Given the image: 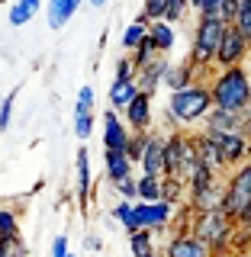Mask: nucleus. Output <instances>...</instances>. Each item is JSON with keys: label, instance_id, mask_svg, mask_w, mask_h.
I'll list each match as a JSON object with an SVG mask.
<instances>
[{"label": "nucleus", "instance_id": "nucleus-1", "mask_svg": "<svg viewBox=\"0 0 251 257\" xmlns=\"http://www.w3.org/2000/svg\"><path fill=\"white\" fill-rule=\"evenodd\" d=\"M209 96H213V109L222 112H245L251 106V74L248 68H225L216 71V77L209 80Z\"/></svg>", "mask_w": 251, "mask_h": 257}, {"label": "nucleus", "instance_id": "nucleus-2", "mask_svg": "<svg viewBox=\"0 0 251 257\" xmlns=\"http://www.w3.org/2000/svg\"><path fill=\"white\" fill-rule=\"evenodd\" d=\"M235 228H238V225L232 222L225 212H193L187 231H190L197 241H203L206 251L213 254V257H219V254H229V251H232Z\"/></svg>", "mask_w": 251, "mask_h": 257}, {"label": "nucleus", "instance_id": "nucleus-3", "mask_svg": "<svg viewBox=\"0 0 251 257\" xmlns=\"http://www.w3.org/2000/svg\"><path fill=\"white\" fill-rule=\"evenodd\" d=\"M209 109H213V96H209V87L203 80H197L193 87H187V90H181V93H171V100H168V122H171V132H177L181 125L203 122Z\"/></svg>", "mask_w": 251, "mask_h": 257}, {"label": "nucleus", "instance_id": "nucleus-4", "mask_svg": "<svg viewBox=\"0 0 251 257\" xmlns=\"http://www.w3.org/2000/svg\"><path fill=\"white\" fill-rule=\"evenodd\" d=\"M200 164L197 155V139L190 132H171L164 135V177L168 180H181L187 187V177L193 174V167Z\"/></svg>", "mask_w": 251, "mask_h": 257}, {"label": "nucleus", "instance_id": "nucleus-5", "mask_svg": "<svg viewBox=\"0 0 251 257\" xmlns=\"http://www.w3.org/2000/svg\"><path fill=\"white\" fill-rule=\"evenodd\" d=\"M225 26H229V23H225L222 16H200V20H197V29H193V45H190V55H187V61L197 71H209V68H213Z\"/></svg>", "mask_w": 251, "mask_h": 257}, {"label": "nucleus", "instance_id": "nucleus-6", "mask_svg": "<svg viewBox=\"0 0 251 257\" xmlns=\"http://www.w3.org/2000/svg\"><path fill=\"white\" fill-rule=\"evenodd\" d=\"M222 212L235 225H248L251 222V161L238 164L235 171H229V177H225Z\"/></svg>", "mask_w": 251, "mask_h": 257}, {"label": "nucleus", "instance_id": "nucleus-7", "mask_svg": "<svg viewBox=\"0 0 251 257\" xmlns=\"http://www.w3.org/2000/svg\"><path fill=\"white\" fill-rule=\"evenodd\" d=\"M177 209L181 206H171L164 203V199H158V203H132V212H135V228L139 231H164L168 225L174 222Z\"/></svg>", "mask_w": 251, "mask_h": 257}, {"label": "nucleus", "instance_id": "nucleus-8", "mask_svg": "<svg viewBox=\"0 0 251 257\" xmlns=\"http://www.w3.org/2000/svg\"><path fill=\"white\" fill-rule=\"evenodd\" d=\"M248 52H251L248 39L229 23V26H225V32H222V42H219V52H216L213 68H219V71H225V68H245Z\"/></svg>", "mask_w": 251, "mask_h": 257}, {"label": "nucleus", "instance_id": "nucleus-9", "mask_svg": "<svg viewBox=\"0 0 251 257\" xmlns=\"http://www.w3.org/2000/svg\"><path fill=\"white\" fill-rule=\"evenodd\" d=\"M222 203H225V180H213L209 187L187 196L190 212H222Z\"/></svg>", "mask_w": 251, "mask_h": 257}, {"label": "nucleus", "instance_id": "nucleus-10", "mask_svg": "<svg viewBox=\"0 0 251 257\" xmlns=\"http://www.w3.org/2000/svg\"><path fill=\"white\" fill-rule=\"evenodd\" d=\"M151 116H155V109H151V96L148 93H139L123 109V122H126L129 132H151Z\"/></svg>", "mask_w": 251, "mask_h": 257}, {"label": "nucleus", "instance_id": "nucleus-11", "mask_svg": "<svg viewBox=\"0 0 251 257\" xmlns=\"http://www.w3.org/2000/svg\"><path fill=\"white\" fill-rule=\"evenodd\" d=\"M209 139L216 142V148H219V155H222V161H225L229 171H235L238 164L248 161V139H245V135H209Z\"/></svg>", "mask_w": 251, "mask_h": 257}, {"label": "nucleus", "instance_id": "nucleus-12", "mask_svg": "<svg viewBox=\"0 0 251 257\" xmlns=\"http://www.w3.org/2000/svg\"><path fill=\"white\" fill-rule=\"evenodd\" d=\"M139 167L148 177H164V135H158V132L145 135V151H142Z\"/></svg>", "mask_w": 251, "mask_h": 257}, {"label": "nucleus", "instance_id": "nucleus-13", "mask_svg": "<svg viewBox=\"0 0 251 257\" xmlns=\"http://www.w3.org/2000/svg\"><path fill=\"white\" fill-rule=\"evenodd\" d=\"M203 132H209V135H245V119L238 112L209 109L206 119H203Z\"/></svg>", "mask_w": 251, "mask_h": 257}, {"label": "nucleus", "instance_id": "nucleus-14", "mask_svg": "<svg viewBox=\"0 0 251 257\" xmlns=\"http://www.w3.org/2000/svg\"><path fill=\"white\" fill-rule=\"evenodd\" d=\"M129 135L132 132L126 128L119 112H113V109L103 112V151H126Z\"/></svg>", "mask_w": 251, "mask_h": 257}, {"label": "nucleus", "instance_id": "nucleus-15", "mask_svg": "<svg viewBox=\"0 0 251 257\" xmlns=\"http://www.w3.org/2000/svg\"><path fill=\"white\" fill-rule=\"evenodd\" d=\"M161 257H213V254H209L206 244L197 241L190 231H174V235L168 238L164 254H161Z\"/></svg>", "mask_w": 251, "mask_h": 257}, {"label": "nucleus", "instance_id": "nucleus-16", "mask_svg": "<svg viewBox=\"0 0 251 257\" xmlns=\"http://www.w3.org/2000/svg\"><path fill=\"white\" fill-rule=\"evenodd\" d=\"M168 58L161 55V58H155L151 64H145L142 71H135V84H139V93H148V96H155V90L161 84H164V74H168Z\"/></svg>", "mask_w": 251, "mask_h": 257}, {"label": "nucleus", "instance_id": "nucleus-17", "mask_svg": "<svg viewBox=\"0 0 251 257\" xmlns=\"http://www.w3.org/2000/svg\"><path fill=\"white\" fill-rule=\"evenodd\" d=\"M193 139H197V155H200V161H203V164H206L216 177H229V167H225V161H222V155H219V148H216V142L209 139L206 132H197Z\"/></svg>", "mask_w": 251, "mask_h": 257}, {"label": "nucleus", "instance_id": "nucleus-18", "mask_svg": "<svg viewBox=\"0 0 251 257\" xmlns=\"http://www.w3.org/2000/svg\"><path fill=\"white\" fill-rule=\"evenodd\" d=\"M197 74H200V71L193 68L190 61L171 64V68H168V74H164V87H168L171 93H181V90H187V87L197 84Z\"/></svg>", "mask_w": 251, "mask_h": 257}, {"label": "nucleus", "instance_id": "nucleus-19", "mask_svg": "<svg viewBox=\"0 0 251 257\" xmlns=\"http://www.w3.org/2000/svg\"><path fill=\"white\" fill-rule=\"evenodd\" d=\"M135 96H139V84H135V77H129V80L113 77V84H110V109L113 112H123Z\"/></svg>", "mask_w": 251, "mask_h": 257}, {"label": "nucleus", "instance_id": "nucleus-20", "mask_svg": "<svg viewBox=\"0 0 251 257\" xmlns=\"http://www.w3.org/2000/svg\"><path fill=\"white\" fill-rule=\"evenodd\" d=\"M103 171H107L110 183H119L132 177V161L126 158V151H103Z\"/></svg>", "mask_w": 251, "mask_h": 257}, {"label": "nucleus", "instance_id": "nucleus-21", "mask_svg": "<svg viewBox=\"0 0 251 257\" xmlns=\"http://www.w3.org/2000/svg\"><path fill=\"white\" fill-rule=\"evenodd\" d=\"M148 39L155 42L158 55H168V52L174 48V42H177V32H174V26H171V23L158 20V23H148Z\"/></svg>", "mask_w": 251, "mask_h": 257}, {"label": "nucleus", "instance_id": "nucleus-22", "mask_svg": "<svg viewBox=\"0 0 251 257\" xmlns=\"http://www.w3.org/2000/svg\"><path fill=\"white\" fill-rule=\"evenodd\" d=\"M91 190H94L91 155L80 148V151H77V199H80V206H87V199H91Z\"/></svg>", "mask_w": 251, "mask_h": 257}, {"label": "nucleus", "instance_id": "nucleus-23", "mask_svg": "<svg viewBox=\"0 0 251 257\" xmlns=\"http://www.w3.org/2000/svg\"><path fill=\"white\" fill-rule=\"evenodd\" d=\"M80 0H48V26L52 29H61L68 26V20L77 13Z\"/></svg>", "mask_w": 251, "mask_h": 257}, {"label": "nucleus", "instance_id": "nucleus-24", "mask_svg": "<svg viewBox=\"0 0 251 257\" xmlns=\"http://www.w3.org/2000/svg\"><path fill=\"white\" fill-rule=\"evenodd\" d=\"M135 203H158L161 199V177H148V174H139L135 177Z\"/></svg>", "mask_w": 251, "mask_h": 257}, {"label": "nucleus", "instance_id": "nucleus-25", "mask_svg": "<svg viewBox=\"0 0 251 257\" xmlns=\"http://www.w3.org/2000/svg\"><path fill=\"white\" fill-rule=\"evenodd\" d=\"M39 7H42V0H16L10 7V23L13 26H26L32 16L39 13Z\"/></svg>", "mask_w": 251, "mask_h": 257}, {"label": "nucleus", "instance_id": "nucleus-26", "mask_svg": "<svg viewBox=\"0 0 251 257\" xmlns=\"http://www.w3.org/2000/svg\"><path fill=\"white\" fill-rule=\"evenodd\" d=\"M129 247H132V257H155V235L151 231H132L129 235Z\"/></svg>", "mask_w": 251, "mask_h": 257}, {"label": "nucleus", "instance_id": "nucleus-27", "mask_svg": "<svg viewBox=\"0 0 251 257\" xmlns=\"http://www.w3.org/2000/svg\"><path fill=\"white\" fill-rule=\"evenodd\" d=\"M148 36V20L139 13V20L132 23V26H126V32H123V48H129V52H135V48L142 45V39Z\"/></svg>", "mask_w": 251, "mask_h": 257}, {"label": "nucleus", "instance_id": "nucleus-28", "mask_svg": "<svg viewBox=\"0 0 251 257\" xmlns=\"http://www.w3.org/2000/svg\"><path fill=\"white\" fill-rule=\"evenodd\" d=\"M129 58H132V68H135V71H142L145 64H151V61H155V58H161V55H158V48H155V42H151V39L145 36V39H142V45L135 48V52L129 55Z\"/></svg>", "mask_w": 251, "mask_h": 257}, {"label": "nucleus", "instance_id": "nucleus-29", "mask_svg": "<svg viewBox=\"0 0 251 257\" xmlns=\"http://www.w3.org/2000/svg\"><path fill=\"white\" fill-rule=\"evenodd\" d=\"M113 219L123 225L129 235H132V231H139V228H135V212H132V203H126V199H119V203L113 206Z\"/></svg>", "mask_w": 251, "mask_h": 257}, {"label": "nucleus", "instance_id": "nucleus-30", "mask_svg": "<svg viewBox=\"0 0 251 257\" xmlns=\"http://www.w3.org/2000/svg\"><path fill=\"white\" fill-rule=\"evenodd\" d=\"M0 257H29L26 241H23L20 235L16 238H0Z\"/></svg>", "mask_w": 251, "mask_h": 257}, {"label": "nucleus", "instance_id": "nucleus-31", "mask_svg": "<svg viewBox=\"0 0 251 257\" xmlns=\"http://www.w3.org/2000/svg\"><path fill=\"white\" fill-rule=\"evenodd\" d=\"M20 235V219L13 209H0V238H16Z\"/></svg>", "mask_w": 251, "mask_h": 257}, {"label": "nucleus", "instance_id": "nucleus-32", "mask_svg": "<svg viewBox=\"0 0 251 257\" xmlns=\"http://www.w3.org/2000/svg\"><path fill=\"white\" fill-rule=\"evenodd\" d=\"M145 135H148V132H132V135H129L126 158L132 161V164H139V161H142V151H145Z\"/></svg>", "mask_w": 251, "mask_h": 257}, {"label": "nucleus", "instance_id": "nucleus-33", "mask_svg": "<svg viewBox=\"0 0 251 257\" xmlns=\"http://www.w3.org/2000/svg\"><path fill=\"white\" fill-rule=\"evenodd\" d=\"M142 16L148 23H158V20H164L168 16V0H145V7H142Z\"/></svg>", "mask_w": 251, "mask_h": 257}, {"label": "nucleus", "instance_id": "nucleus-34", "mask_svg": "<svg viewBox=\"0 0 251 257\" xmlns=\"http://www.w3.org/2000/svg\"><path fill=\"white\" fill-rule=\"evenodd\" d=\"M190 10V0H168V16H164V23H181L184 20V13Z\"/></svg>", "mask_w": 251, "mask_h": 257}, {"label": "nucleus", "instance_id": "nucleus-35", "mask_svg": "<svg viewBox=\"0 0 251 257\" xmlns=\"http://www.w3.org/2000/svg\"><path fill=\"white\" fill-rule=\"evenodd\" d=\"M74 132H77V139H91V132H94V112H74Z\"/></svg>", "mask_w": 251, "mask_h": 257}, {"label": "nucleus", "instance_id": "nucleus-36", "mask_svg": "<svg viewBox=\"0 0 251 257\" xmlns=\"http://www.w3.org/2000/svg\"><path fill=\"white\" fill-rule=\"evenodd\" d=\"M94 87L87 84V87H80V93H77V103H74V112H94Z\"/></svg>", "mask_w": 251, "mask_h": 257}, {"label": "nucleus", "instance_id": "nucleus-37", "mask_svg": "<svg viewBox=\"0 0 251 257\" xmlns=\"http://www.w3.org/2000/svg\"><path fill=\"white\" fill-rule=\"evenodd\" d=\"M113 190L119 193V199H126V203H135V177H126V180H119V183H113Z\"/></svg>", "mask_w": 251, "mask_h": 257}, {"label": "nucleus", "instance_id": "nucleus-38", "mask_svg": "<svg viewBox=\"0 0 251 257\" xmlns=\"http://www.w3.org/2000/svg\"><path fill=\"white\" fill-rule=\"evenodd\" d=\"M13 100H16V93H7V96H4V103H0V132H4V128L10 125V116H13Z\"/></svg>", "mask_w": 251, "mask_h": 257}, {"label": "nucleus", "instance_id": "nucleus-39", "mask_svg": "<svg viewBox=\"0 0 251 257\" xmlns=\"http://www.w3.org/2000/svg\"><path fill=\"white\" fill-rule=\"evenodd\" d=\"M116 77H119V80L135 77V68H132V58H129V55H123V58L116 61Z\"/></svg>", "mask_w": 251, "mask_h": 257}, {"label": "nucleus", "instance_id": "nucleus-40", "mask_svg": "<svg viewBox=\"0 0 251 257\" xmlns=\"http://www.w3.org/2000/svg\"><path fill=\"white\" fill-rule=\"evenodd\" d=\"M225 4H229V0H206V4H203V13H200V16H219Z\"/></svg>", "mask_w": 251, "mask_h": 257}, {"label": "nucleus", "instance_id": "nucleus-41", "mask_svg": "<svg viewBox=\"0 0 251 257\" xmlns=\"http://www.w3.org/2000/svg\"><path fill=\"white\" fill-rule=\"evenodd\" d=\"M68 254H71V251H68V238L58 235V238L52 241V257H68Z\"/></svg>", "mask_w": 251, "mask_h": 257}, {"label": "nucleus", "instance_id": "nucleus-42", "mask_svg": "<svg viewBox=\"0 0 251 257\" xmlns=\"http://www.w3.org/2000/svg\"><path fill=\"white\" fill-rule=\"evenodd\" d=\"M241 119H245V139L251 142V106H248L245 112H241Z\"/></svg>", "mask_w": 251, "mask_h": 257}, {"label": "nucleus", "instance_id": "nucleus-43", "mask_svg": "<svg viewBox=\"0 0 251 257\" xmlns=\"http://www.w3.org/2000/svg\"><path fill=\"white\" fill-rule=\"evenodd\" d=\"M84 244H87V251H100V238H87Z\"/></svg>", "mask_w": 251, "mask_h": 257}, {"label": "nucleus", "instance_id": "nucleus-44", "mask_svg": "<svg viewBox=\"0 0 251 257\" xmlns=\"http://www.w3.org/2000/svg\"><path fill=\"white\" fill-rule=\"evenodd\" d=\"M203 4H206V0H190V10L200 16V13H203Z\"/></svg>", "mask_w": 251, "mask_h": 257}, {"label": "nucleus", "instance_id": "nucleus-45", "mask_svg": "<svg viewBox=\"0 0 251 257\" xmlns=\"http://www.w3.org/2000/svg\"><path fill=\"white\" fill-rule=\"evenodd\" d=\"M91 4H94V7H103V4H107V0H91Z\"/></svg>", "mask_w": 251, "mask_h": 257}, {"label": "nucleus", "instance_id": "nucleus-46", "mask_svg": "<svg viewBox=\"0 0 251 257\" xmlns=\"http://www.w3.org/2000/svg\"><path fill=\"white\" fill-rule=\"evenodd\" d=\"M248 161H251V142H248Z\"/></svg>", "mask_w": 251, "mask_h": 257}, {"label": "nucleus", "instance_id": "nucleus-47", "mask_svg": "<svg viewBox=\"0 0 251 257\" xmlns=\"http://www.w3.org/2000/svg\"><path fill=\"white\" fill-rule=\"evenodd\" d=\"M245 257H251V251H248V254H245Z\"/></svg>", "mask_w": 251, "mask_h": 257}, {"label": "nucleus", "instance_id": "nucleus-48", "mask_svg": "<svg viewBox=\"0 0 251 257\" xmlns=\"http://www.w3.org/2000/svg\"><path fill=\"white\" fill-rule=\"evenodd\" d=\"M68 257H74V254H68Z\"/></svg>", "mask_w": 251, "mask_h": 257}, {"label": "nucleus", "instance_id": "nucleus-49", "mask_svg": "<svg viewBox=\"0 0 251 257\" xmlns=\"http://www.w3.org/2000/svg\"><path fill=\"white\" fill-rule=\"evenodd\" d=\"M248 228H251V222H248Z\"/></svg>", "mask_w": 251, "mask_h": 257}, {"label": "nucleus", "instance_id": "nucleus-50", "mask_svg": "<svg viewBox=\"0 0 251 257\" xmlns=\"http://www.w3.org/2000/svg\"><path fill=\"white\" fill-rule=\"evenodd\" d=\"M155 257H158V254H155Z\"/></svg>", "mask_w": 251, "mask_h": 257}]
</instances>
